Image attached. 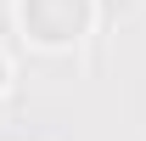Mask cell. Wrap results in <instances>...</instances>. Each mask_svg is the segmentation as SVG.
Returning a JSON list of instances; mask_svg holds the SVG:
<instances>
[{"label":"cell","instance_id":"6da1fadb","mask_svg":"<svg viewBox=\"0 0 146 141\" xmlns=\"http://www.w3.org/2000/svg\"><path fill=\"white\" fill-rule=\"evenodd\" d=\"M96 23V0H17V28L39 51H73Z\"/></svg>","mask_w":146,"mask_h":141},{"label":"cell","instance_id":"7a4b0ae2","mask_svg":"<svg viewBox=\"0 0 146 141\" xmlns=\"http://www.w3.org/2000/svg\"><path fill=\"white\" fill-rule=\"evenodd\" d=\"M11 85V62H6V56H0V90Z\"/></svg>","mask_w":146,"mask_h":141}]
</instances>
